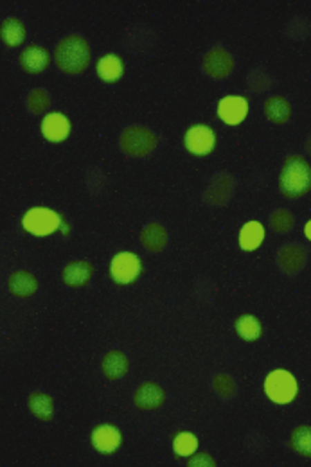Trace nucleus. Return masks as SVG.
Instances as JSON below:
<instances>
[{"mask_svg":"<svg viewBox=\"0 0 311 467\" xmlns=\"http://www.w3.org/2000/svg\"><path fill=\"white\" fill-rule=\"evenodd\" d=\"M0 38L10 45V47H17L26 38V27L22 26L20 20L17 18H8L2 26H0Z\"/></svg>","mask_w":311,"mask_h":467,"instance_id":"nucleus-21","label":"nucleus"},{"mask_svg":"<svg viewBox=\"0 0 311 467\" xmlns=\"http://www.w3.org/2000/svg\"><path fill=\"white\" fill-rule=\"evenodd\" d=\"M297 381L288 370H274L265 381V392L268 399L277 404H288L297 395Z\"/></svg>","mask_w":311,"mask_h":467,"instance_id":"nucleus-3","label":"nucleus"},{"mask_svg":"<svg viewBox=\"0 0 311 467\" xmlns=\"http://www.w3.org/2000/svg\"><path fill=\"white\" fill-rule=\"evenodd\" d=\"M38 283L37 278L32 277L28 271H17L10 278V289L17 296H29L37 292Z\"/></svg>","mask_w":311,"mask_h":467,"instance_id":"nucleus-20","label":"nucleus"},{"mask_svg":"<svg viewBox=\"0 0 311 467\" xmlns=\"http://www.w3.org/2000/svg\"><path fill=\"white\" fill-rule=\"evenodd\" d=\"M270 223H272V227H274V230L284 234V232H288V230H292L293 216L290 214L288 211H277L272 214Z\"/></svg>","mask_w":311,"mask_h":467,"instance_id":"nucleus-27","label":"nucleus"},{"mask_svg":"<svg viewBox=\"0 0 311 467\" xmlns=\"http://www.w3.org/2000/svg\"><path fill=\"white\" fill-rule=\"evenodd\" d=\"M214 388H216L223 397H229V395H232V392H234V383H232V379H230L229 376H218L216 379H214Z\"/></svg>","mask_w":311,"mask_h":467,"instance_id":"nucleus-29","label":"nucleus"},{"mask_svg":"<svg viewBox=\"0 0 311 467\" xmlns=\"http://www.w3.org/2000/svg\"><path fill=\"white\" fill-rule=\"evenodd\" d=\"M92 444L100 453H113L121 446V431L110 424L97 426L92 431Z\"/></svg>","mask_w":311,"mask_h":467,"instance_id":"nucleus-10","label":"nucleus"},{"mask_svg":"<svg viewBox=\"0 0 311 467\" xmlns=\"http://www.w3.org/2000/svg\"><path fill=\"white\" fill-rule=\"evenodd\" d=\"M28 103H29V108H31L32 112L40 113L44 108L49 106V97H47V95L44 94L41 90H35V92L29 95Z\"/></svg>","mask_w":311,"mask_h":467,"instance_id":"nucleus-28","label":"nucleus"},{"mask_svg":"<svg viewBox=\"0 0 311 467\" xmlns=\"http://www.w3.org/2000/svg\"><path fill=\"white\" fill-rule=\"evenodd\" d=\"M140 271H142L140 259L135 254H131V251H121V254H117L112 259V265H110V274H112V278L117 284L135 283Z\"/></svg>","mask_w":311,"mask_h":467,"instance_id":"nucleus-6","label":"nucleus"},{"mask_svg":"<svg viewBox=\"0 0 311 467\" xmlns=\"http://www.w3.org/2000/svg\"><path fill=\"white\" fill-rule=\"evenodd\" d=\"M277 259H279L281 268H283L286 274H293V271H299V269L304 266L306 254H304L299 247H295V245H286V247L281 248Z\"/></svg>","mask_w":311,"mask_h":467,"instance_id":"nucleus-15","label":"nucleus"},{"mask_svg":"<svg viewBox=\"0 0 311 467\" xmlns=\"http://www.w3.org/2000/svg\"><path fill=\"white\" fill-rule=\"evenodd\" d=\"M216 146V135L205 124H196L185 133V148L193 155H209Z\"/></svg>","mask_w":311,"mask_h":467,"instance_id":"nucleus-7","label":"nucleus"},{"mask_svg":"<svg viewBox=\"0 0 311 467\" xmlns=\"http://www.w3.org/2000/svg\"><path fill=\"white\" fill-rule=\"evenodd\" d=\"M155 144H157V137L153 135V131H149L148 128H142V126H131L121 135L122 151L131 157L149 155L155 149Z\"/></svg>","mask_w":311,"mask_h":467,"instance_id":"nucleus-4","label":"nucleus"},{"mask_svg":"<svg viewBox=\"0 0 311 467\" xmlns=\"http://www.w3.org/2000/svg\"><path fill=\"white\" fill-rule=\"evenodd\" d=\"M97 76L106 83L121 79L122 76V63L115 54H109L97 61Z\"/></svg>","mask_w":311,"mask_h":467,"instance_id":"nucleus-19","label":"nucleus"},{"mask_svg":"<svg viewBox=\"0 0 311 467\" xmlns=\"http://www.w3.org/2000/svg\"><path fill=\"white\" fill-rule=\"evenodd\" d=\"M265 239V227L259 221H248L239 232V247L247 251L256 250Z\"/></svg>","mask_w":311,"mask_h":467,"instance_id":"nucleus-14","label":"nucleus"},{"mask_svg":"<svg viewBox=\"0 0 311 467\" xmlns=\"http://www.w3.org/2000/svg\"><path fill=\"white\" fill-rule=\"evenodd\" d=\"M265 113L275 124H284L292 115V106L286 99L283 97H270L265 104Z\"/></svg>","mask_w":311,"mask_h":467,"instance_id":"nucleus-18","label":"nucleus"},{"mask_svg":"<svg viewBox=\"0 0 311 467\" xmlns=\"http://www.w3.org/2000/svg\"><path fill=\"white\" fill-rule=\"evenodd\" d=\"M164 399H166V395H164V390L155 383H144V385H140L135 392V404L139 406L140 410H155L158 406H162Z\"/></svg>","mask_w":311,"mask_h":467,"instance_id":"nucleus-12","label":"nucleus"},{"mask_svg":"<svg viewBox=\"0 0 311 467\" xmlns=\"http://www.w3.org/2000/svg\"><path fill=\"white\" fill-rule=\"evenodd\" d=\"M310 166L302 157H290L281 173V189L286 198H301L310 191Z\"/></svg>","mask_w":311,"mask_h":467,"instance_id":"nucleus-2","label":"nucleus"},{"mask_svg":"<svg viewBox=\"0 0 311 467\" xmlns=\"http://www.w3.org/2000/svg\"><path fill=\"white\" fill-rule=\"evenodd\" d=\"M56 63L64 72L76 76L82 74L91 63V47L79 36H68L56 47Z\"/></svg>","mask_w":311,"mask_h":467,"instance_id":"nucleus-1","label":"nucleus"},{"mask_svg":"<svg viewBox=\"0 0 311 467\" xmlns=\"http://www.w3.org/2000/svg\"><path fill=\"white\" fill-rule=\"evenodd\" d=\"M248 113V101L239 95L223 97L218 104V115L225 124L236 126L243 121Z\"/></svg>","mask_w":311,"mask_h":467,"instance_id":"nucleus-8","label":"nucleus"},{"mask_svg":"<svg viewBox=\"0 0 311 467\" xmlns=\"http://www.w3.org/2000/svg\"><path fill=\"white\" fill-rule=\"evenodd\" d=\"M290 444L292 448L297 451L299 455H304V457H310L311 455V437H310V428L301 426L292 433V439H290Z\"/></svg>","mask_w":311,"mask_h":467,"instance_id":"nucleus-26","label":"nucleus"},{"mask_svg":"<svg viewBox=\"0 0 311 467\" xmlns=\"http://www.w3.org/2000/svg\"><path fill=\"white\" fill-rule=\"evenodd\" d=\"M49 53H47L44 47H38V45H31L29 49H26L20 56V63H22V68L26 72H31V74H37V72L46 70L49 67Z\"/></svg>","mask_w":311,"mask_h":467,"instance_id":"nucleus-13","label":"nucleus"},{"mask_svg":"<svg viewBox=\"0 0 311 467\" xmlns=\"http://www.w3.org/2000/svg\"><path fill=\"white\" fill-rule=\"evenodd\" d=\"M41 133L50 142H62L70 133V122L64 113H49L41 122Z\"/></svg>","mask_w":311,"mask_h":467,"instance_id":"nucleus-11","label":"nucleus"},{"mask_svg":"<svg viewBox=\"0 0 311 467\" xmlns=\"http://www.w3.org/2000/svg\"><path fill=\"white\" fill-rule=\"evenodd\" d=\"M140 239H142V245H144L148 250L158 251L166 247L167 234H166V230H164V227H160V225H157V223H151L146 227L144 232H142V238Z\"/></svg>","mask_w":311,"mask_h":467,"instance_id":"nucleus-22","label":"nucleus"},{"mask_svg":"<svg viewBox=\"0 0 311 467\" xmlns=\"http://www.w3.org/2000/svg\"><path fill=\"white\" fill-rule=\"evenodd\" d=\"M92 277V266L85 260H74L64 269V280L68 286H85Z\"/></svg>","mask_w":311,"mask_h":467,"instance_id":"nucleus-16","label":"nucleus"},{"mask_svg":"<svg viewBox=\"0 0 311 467\" xmlns=\"http://www.w3.org/2000/svg\"><path fill=\"white\" fill-rule=\"evenodd\" d=\"M189 466H214V460L207 457V455H198V457L191 460Z\"/></svg>","mask_w":311,"mask_h":467,"instance_id":"nucleus-30","label":"nucleus"},{"mask_svg":"<svg viewBox=\"0 0 311 467\" xmlns=\"http://www.w3.org/2000/svg\"><path fill=\"white\" fill-rule=\"evenodd\" d=\"M173 449H175V453L178 457H189V455H193L198 449V439L193 433L180 431L173 439Z\"/></svg>","mask_w":311,"mask_h":467,"instance_id":"nucleus-24","label":"nucleus"},{"mask_svg":"<svg viewBox=\"0 0 311 467\" xmlns=\"http://www.w3.org/2000/svg\"><path fill=\"white\" fill-rule=\"evenodd\" d=\"M29 408L32 410V413L37 417L44 419V421H49L53 417V401H50L49 395L46 394H32L29 397Z\"/></svg>","mask_w":311,"mask_h":467,"instance_id":"nucleus-25","label":"nucleus"},{"mask_svg":"<svg viewBox=\"0 0 311 467\" xmlns=\"http://www.w3.org/2000/svg\"><path fill=\"white\" fill-rule=\"evenodd\" d=\"M103 372L109 379H119L126 374L128 370V359L126 356L122 354L121 350H112L109 354L104 356L103 359Z\"/></svg>","mask_w":311,"mask_h":467,"instance_id":"nucleus-17","label":"nucleus"},{"mask_svg":"<svg viewBox=\"0 0 311 467\" xmlns=\"http://www.w3.org/2000/svg\"><path fill=\"white\" fill-rule=\"evenodd\" d=\"M236 331H238V334L243 338V340L254 341L261 336L263 329L261 323H259V320H257L256 316L245 314V316H241V318L236 322Z\"/></svg>","mask_w":311,"mask_h":467,"instance_id":"nucleus-23","label":"nucleus"},{"mask_svg":"<svg viewBox=\"0 0 311 467\" xmlns=\"http://www.w3.org/2000/svg\"><path fill=\"white\" fill-rule=\"evenodd\" d=\"M203 68L207 72L211 77H216V79H221V77H227L234 68V59L227 53L225 49H221V47H216V49H212L211 53L205 56V61H203Z\"/></svg>","mask_w":311,"mask_h":467,"instance_id":"nucleus-9","label":"nucleus"},{"mask_svg":"<svg viewBox=\"0 0 311 467\" xmlns=\"http://www.w3.org/2000/svg\"><path fill=\"white\" fill-rule=\"evenodd\" d=\"M59 225H62V218L46 207L31 209L22 220L23 230H28L32 236H50L59 229Z\"/></svg>","mask_w":311,"mask_h":467,"instance_id":"nucleus-5","label":"nucleus"}]
</instances>
